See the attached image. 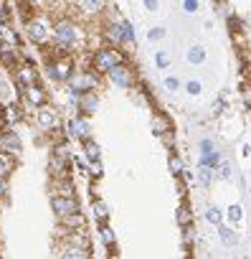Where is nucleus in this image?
Returning a JSON list of instances; mask_svg holds the SVG:
<instances>
[{
	"label": "nucleus",
	"instance_id": "f257e3e1",
	"mask_svg": "<svg viewBox=\"0 0 251 259\" xmlns=\"http://www.w3.org/2000/svg\"><path fill=\"white\" fill-rule=\"evenodd\" d=\"M51 33H54V41H56V49L59 54H69L74 46H76V38H79V28L74 21H59L51 26Z\"/></svg>",
	"mask_w": 251,
	"mask_h": 259
},
{
	"label": "nucleus",
	"instance_id": "f03ea898",
	"mask_svg": "<svg viewBox=\"0 0 251 259\" xmlns=\"http://www.w3.org/2000/svg\"><path fill=\"white\" fill-rule=\"evenodd\" d=\"M124 61V54L117 49V46H102V49H96L94 51V56H91V69L102 76V74H107L112 66H117V64H122Z\"/></svg>",
	"mask_w": 251,
	"mask_h": 259
},
{
	"label": "nucleus",
	"instance_id": "7ed1b4c3",
	"mask_svg": "<svg viewBox=\"0 0 251 259\" xmlns=\"http://www.w3.org/2000/svg\"><path fill=\"white\" fill-rule=\"evenodd\" d=\"M69 84V92H71V99L76 102L79 99V94L81 92H94V89H99V74L91 69H84V71H74V76L66 81Z\"/></svg>",
	"mask_w": 251,
	"mask_h": 259
},
{
	"label": "nucleus",
	"instance_id": "20e7f679",
	"mask_svg": "<svg viewBox=\"0 0 251 259\" xmlns=\"http://www.w3.org/2000/svg\"><path fill=\"white\" fill-rule=\"evenodd\" d=\"M69 170H71V155H69L66 145H56L48 158V173H51V178H66Z\"/></svg>",
	"mask_w": 251,
	"mask_h": 259
},
{
	"label": "nucleus",
	"instance_id": "39448f33",
	"mask_svg": "<svg viewBox=\"0 0 251 259\" xmlns=\"http://www.w3.org/2000/svg\"><path fill=\"white\" fill-rule=\"evenodd\" d=\"M46 71H48V76L54 79V81H59V84H66L71 76H74V61L66 56V54H61L59 59H54V61H48V66H46Z\"/></svg>",
	"mask_w": 251,
	"mask_h": 259
},
{
	"label": "nucleus",
	"instance_id": "423d86ee",
	"mask_svg": "<svg viewBox=\"0 0 251 259\" xmlns=\"http://www.w3.org/2000/svg\"><path fill=\"white\" fill-rule=\"evenodd\" d=\"M36 124L43 130V133H54V130L61 127V117L54 107L43 104V107H36Z\"/></svg>",
	"mask_w": 251,
	"mask_h": 259
},
{
	"label": "nucleus",
	"instance_id": "0eeeda50",
	"mask_svg": "<svg viewBox=\"0 0 251 259\" xmlns=\"http://www.w3.org/2000/svg\"><path fill=\"white\" fill-rule=\"evenodd\" d=\"M107 76H109L112 84H117V87H122V89H132V87H135V71L124 64V61L117 64V66H112V69L107 71Z\"/></svg>",
	"mask_w": 251,
	"mask_h": 259
},
{
	"label": "nucleus",
	"instance_id": "6e6552de",
	"mask_svg": "<svg viewBox=\"0 0 251 259\" xmlns=\"http://www.w3.org/2000/svg\"><path fill=\"white\" fill-rule=\"evenodd\" d=\"M66 133L71 140H79L84 143L89 135H91V124H89V114H79L74 119H69V127H66Z\"/></svg>",
	"mask_w": 251,
	"mask_h": 259
},
{
	"label": "nucleus",
	"instance_id": "1a4fd4ad",
	"mask_svg": "<svg viewBox=\"0 0 251 259\" xmlns=\"http://www.w3.org/2000/svg\"><path fill=\"white\" fill-rule=\"evenodd\" d=\"M26 33L33 44H46L48 41V33H51V26L46 18H31L26 23Z\"/></svg>",
	"mask_w": 251,
	"mask_h": 259
},
{
	"label": "nucleus",
	"instance_id": "9d476101",
	"mask_svg": "<svg viewBox=\"0 0 251 259\" xmlns=\"http://www.w3.org/2000/svg\"><path fill=\"white\" fill-rule=\"evenodd\" d=\"M23 92V99H26V104H31L33 109L36 107H43V104H48V92L36 81V84H28V87H23L21 89Z\"/></svg>",
	"mask_w": 251,
	"mask_h": 259
},
{
	"label": "nucleus",
	"instance_id": "9b49d317",
	"mask_svg": "<svg viewBox=\"0 0 251 259\" xmlns=\"http://www.w3.org/2000/svg\"><path fill=\"white\" fill-rule=\"evenodd\" d=\"M51 208H54V213H56V219H59V216L71 213V211H79V201H76V196H59V193H54Z\"/></svg>",
	"mask_w": 251,
	"mask_h": 259
},
{
	"label": "nucleus",
	"instance_id": "f8f14e48",
	"mask_svg": "<svg viewBox=\"0 0 251 259\" xmlns=\"http://www.w3.org/2000/svg\"><path fill=\"white\" fill-rule=\"evenodd\" d=\"M0 150H6L11 155H21V150H23V143H21L18 133H13L11 127H6L3 133H0Z\"/></svg>",
	"mask_w": 251,
	"mask_h": 259
},
{
	"label": "nucleus",
	"instance_id": "ddd939ff",
	"mask_svg": "<svg viewBox=\"0 0 251 259\" xmlns=\"http://www.w3.org/2000/svg\"><path fill=\"white\" fill-rule=\"evenodd\" d=\"M76 104H79V114H94L99 109V94L96 92H81Z\"/></svg>",
	"mask_w": 251,
	"mask_h": 259
},
{
	"label": "nucleus",
	"instance_id": "4468645a",
	"mask_svg": "<svg viewBox=\"0 0 251 259\" xmlns=\"http://www.w3.org/2000/svg\"><path fill=\"white\" fill-rule=\"evenodd\" d=\"M0 66L3 69H16L18 66V46H11L0 41Z\"/></svg>",
	"mask_w": 251,
	"mask_h": 259
},
{
	"label": "nucleus",
	"instance_id": "2eb2a0df",
	"mask_svg": "<svg viewBox=\"0 0 251 259\" xmlns=\"http://www.w3.org/2000/svg\"><path fill=\"white\" fill-rule=\"evenodd\" d=\"M38 81V71L31 66V64H26V66H16V84L23 89V87H28V84H36Z\"/></svg>",
	"mask_w": 251,
	"mask_h": 259
},
{
	"label": "nucleus",
	"instance_id": "dca6fc26",
	"mask_svg": "<svg viewBox=\"0 0 251 259\" xmlns=\"http://www.w3.org/2000/svg\"><path fill=\"white\" fill-rule=\"evenodd\" d=\"M59 224L64 231H71V229H84L86 226V216L81 211H71L66 216H59Z\"/></svg>",
	"mask_w": 251,
	"mask_h": 259
},
{
	"label": "nucleus",
	"instance_id": "f3484780",
	"mask_svg": "<svg viewBox=\"0 0 251 259\" xmlns=\"http://www.w3.org/2000/svg\"><path fill=\"white\" fill-rule=\"evenodd\" d=\"M66 244H74V246H81V249H89L91 251V239L84 229H71L66 231Z\"/></svg>",
	"mask_w": 251,
	"mask_h": 259
},
{
	"label": "nucleus",
	"instance_id": "a211bd4d",
	"mask_svg": "<svg viewBox=\"0 0 251 259\" xmlns=\"http://www.w3.org/2000/svg\"><path fill=\"white\" fill-rule=\"evenodd\" d=\"M23 112L16 107V104H0V119L6 122V127H13L16 122H21Z\"/></svg>",
	"mask_w": 251,
	"mask_h": 259
},
{
	"label": "nucleus",
	"instance_id": "6ab92c4d",
	"mask_svg": "<svg viewBox=\"0 0 251 259\" xmlns=\"http://www.w3.org/2000/svg\"><path fill=\"white\" fill-rule=\"evenodd\" d=\"M107 8V0H79V11L84 16H99Z\"/></svg>",
	"mask_w": 251,
	"mask_h": 259
},
{
	"label": "nucleus",
	"instance_id": "aec40b11",
	"mask_svg": "<svg viewBox=\"0 0 251 259\" xmlns=\"http://www.w3.org/2000/svg\"><path fill=\"white\" fill-rule=\"evenodd\" d=\"M104 38H107L112 46H124L122 26H119V23H107V26H104Z\"/></svg>",
	"mask_w": 251,
	"mask_h": 259
},
{
	"label": "nucleus",
	"instance_id": "412c9836",
	"mask_svg": "<svg viewBox=\"0 0 251 259\" xmlns=\"http://www.w3.org/2000/svg\"><path fill=\"white\" fill-rule=\"evenodd\" d=\"M61 259H89L91 251L89 249H81V246H74V244H66L61 251H59Z\"/></svg>",
	"mask_w": 251,
	"mask_h": 259
},
{
	"label": "nucleus",
	"instance_id": "4be33fe9",
	"mask_svg": "<svg viewBox=\"0 0 251 259\" xmlns=\"http://www.w3.org/2000/svg\"><path fill=\"white\" fill-rule=\"evenodd\" d=\"M13 170H16V155L0 150V178H11Z\"/></svg>",
	"mask_w": 251,
	"mask_h": 259
},
{
	"label": "nucleus",
	"instance_id": "5701e85b",
	"mask_svg": "<svg viewBox=\"0 0 251 259\" xmlns=\"http://www.w3.org/2000/svg\"><path fill=\"white\" fill-rule=\"evenodd\" d=\"M99 236H102V241H104L107 249H114V246H117V234H114V229H112L107 221L99 224Z\"/></svg>",
	"mask_w": 251,
	"mask_h": 259
},
{
	"label": "nucleus",
	"instance_id": "b1692460",
	"mask_svg": "<svg viewBox=\"0 0 251 259\" xmlns=\"http://www.w3.org/2000/svg\"><path fill=\"white\" fill-rule=\"evenodd\" d=\"M84 158H86V163L102 160V148H99L91 138H86V140H84Z\"/></svg>",
	"mask_w": 251,
	"mask_h": 259
},
{
	"label": "nucleus",
	"instance_id": "393cba45",
	"mask_svg": "<svg viewBox=\"0 0 251 259\" xmlns=\"http://www.w3.org/2000/svg\"><path fill=\"white\" fill-rule=\"evenodd\" d=\"M54 193H59V196H76L71 178L69 176L66 178H54Z\"/></svg>",
	"mask_w": 251,
	"mask_h": 259
},
{
	"label": "nucleus",
	"instance_id": "a878e982",
	"mask_svg": "<svg viewBox=\"0 0 251 259\" xmlns=\"http://www.w3.org/2000/svg\"><path fill=\"white\" fill-rule=\"evenodd\" d=\"M185 59H188V64H203L206 61V46H200V44H195V46H190L188 51H185Z\"/></svg>",
	"mask_w": 251,
	"mask_h": 259
},
{
	"label": "nucleus",
	"instance_id": "bb28decb",
	"mask_svg": "<svg viewBox=\"0 0 251 259\" xmlns=\"http://www.w3.org/2000/svg\"><path fill=\"white\" fill-rule=\"evenodd\" d=\"M153 133H155L158 138H163L165 133H170V119H168L165 114H155V117H153Z\"/></svg>",
	"mask_w": 251,
	"mask_h": 259
},
{
	"label": "nucleus",
	"instance_id": "cd10ccee",
	"mask_svg": "<svg viewBox=\"0 0 251 259\" xmlns=\"http://www.w3.org/2000/svg\"><path fill=\"white\" fill-rule=\"evenodd\" d=\"M218 236H221L223 246H236V241H238L236 231H233L231 226H223V224H218Z\"/></svg>",
	"mask_w": 251,
	"mask_h": 259
},
{
	"label": "nucleus",
	"instance_id": "c85d7f7f",
	"mask_svg": "<svg viewBox=\"0 0 251 259\" xmlns=\"http://www.w3.org/2000/svg\"><path fill=\"white\" fill-rule=\"evenodd\" d=\"M91 211H94V219L102 224V221H107L109 219V206L102 201V198H96L94 203H91Z\"/></svg>",
	"mask_w": 251,
	"mask_h": 259
},
{
	"label": "nucleus",
	"instance_id": "c756f323",
	"mask_svg": "<svg viewBox=\"0 0 251 259\" xmlns=\"http://www.w3.org/2000/svg\"><path fill=\"white\" fill-rule=\"evenodd\" d=\"M119 26H122V36H124V46H135V28H132V23L130 21H119Z\"/></svg>",
	"mask_w": 251,
	"mask_h": 259
},
{
	"label": "nucleus",
	"instance_id": "7c9ffc66",
	"mask_svg": "<svg viewBox=\"0 0 251 259\" xmlns=\"http://www.w3.org/2000/svg\"><path fill=\"white\" fill-rule=\"evenodd\" d=\"M175 221H178V226L188 229V226H190V221H193L190 208H188V206H180V208H178V213H175Z\"/></svg>",
	"mask_w": 251,
	"mask_h": 259
},
{
	"label": "nucleus",
	"instance_id": "2f4dec72",
	"mask_svg": "<svg viewBox=\"0 0 251 259\" xmlns=\"http://www.w3.org/2000/svg\"><path fill=\"white\" fill-rule=\"evenodd\" d=\"M185 94H188V97H200V94H203L200 79H188V81H185Z\"/></svg>",
	"mask_w": 251,
	"mask_h": 259
},
{
	"label": "nucleus",
	"instance_id": "473e14b6",
	"mask_svg": "<svg viewBox=\"0 0 251 259\" xmlns=\"http://www.w3.org/2000/svg\"><path fill=\"white\" fill-rule=\"evenodd\" d=\"M218 163H221V153L218 150H213V153H206V155H200V165H208V168H218Z\"/></svg>",
	"mask_w": 251,
	"mask_h": 259
},
{
	"label": "nucleus",
	"instance_id": "72a5a7b5",
	"mask_svg": "<svg viewBox=\"0 0 251 259\" xmlns=\"http://www.w3.org/2000/svg\"><path fill=\"white\" fill-rule=\"evenodd\" d=\"M168 168H170L173 176H183V173H185V165H183V158H180V155H170Z\"/></svg>",
	"mask_w": 251,
	"mask_h": 259
},
{
	"label": "nucleus",
	"instance_id": "f704fd0d",
	"mask_svg": "<svg viewBox=\"0 0 251 259\" xmlns=\"http://www.w3.org/2000/svg\"><path fill=\"white\" fill-rule=\"evenodd\" d=\"M203 216H206V221L213 224V226H218V224L223 221V213H221V208H216V206H208Z\"/></svg>",
	"mask_w": 251,
	"mask_h": 259
},
{
	"label": "nucleus",
	"instance_id": "c9c22d12",
	"mask_svg": "<svg viewBox=\"0 0 251 259\" xmlns=\"http://www.w3.org/2000/svg\"><path fill=\"white\" fill-rule=\"evenodd\" d=\"M213 178H216L213 168H208V165H200V186H203V188H208V186L213 183Z\"/></svg>",
	"mask_w": 251,
	"mask_h": 259
},
{
	"label": "nucleus",
	"instance_id": "e433bc0d",
	"mask_svg": "<svg viewBox=\"0 0 251 259\" xmlns=\"http://www.w3.org/2000/svg\"><path fill=\"white\" fill-rule=\"evenodd\" d=\"M155 64H158V69H170V54L165 49H160L155 54Z\"/></svg>",
	"mask_w": 251,
	"mask_h": 259
},
{
	"label": "nucleus",
	"instance_id": "4c0bfd02",
	"mask_svg": "<svg viewBox=\"0 0 251 259\" xmlns=\"http://www.w3.org/2000/svg\"><path fill=\"white\" fill-rule=\"evenodd\" d=\"M198 11H200V0H183V13L195 16Z\"/></svg>",
	"mask_w": 251,
	"mask_h": 259
},
{
	"label": "nucleus",
	"instance_id": "58836bf2",
	"mask_svg": "<svg viewBox=\"0 0 251 259\" xmlns=\"http://www.w3.org/2000/svg\"><path fill=\"white\" fill-rule=\"evenodd\" d=\"M165 33H168V31H165L163 26H153V28L147 31V41H163Z\"/></svg>",
	"mask_w": 251,
	"mask_h": 259
},
{
	"label": "nucleus",
	"instance_id": "ea45409f",
	"mask_svg": "<svg viewBox=\"0 0 251 259\" xmlns=\"http://www.w3.org/2000/svg\"><path fill=\"white\" fill-rule=\"evenodd\" d=\"M86 173H89L91 178H102V176H104L102 160H94V163H89V165H86Z\"/></svg>",
	"mask_w": 251,
	"mask_h": 259
},
{
	"label": "nucleus",
	"instance_id": "a19ab883",
	"mask_svg": "<svg viewBox=\"0 0 251 259\" xmlns=\"http://www.w3.org/2000/svg\"><path fill=\"white\" fill-rule=\"evenodd\" d=\"M216 170H218V178H221V181H231V178H233V170H231L228 163H218Z\"/></svg>",
	"mask_w": 251,
	"mask_h": 259
},
{
	"label": "nucleus",
	"instance_id": "79ce46f5",
	"mask_svg": "<svg viewBox=\"0 0 251 259\" xmlns=\"http://www.w3.org/2000/svg\"><path fill=\"white\" fill-rule=\"evenodd\" d=\"M241 219H243V211H241L238 203H233V206L228 208V221H231V224H238Z\"/></svg>",
	"mask_w": 251,
	"mask_h": 259
},
{
	"label": "nucleus",
	"instance_id": "37998d69",
	"mask_svg": "<svg viewBox=\"0 0 251 259\" xmlns=\"http://www.w3.org/2000/svg\"><path fill=\"white\" fill-rule=\"evenodd\" d=\"M163 89H165V92H178V89H180V79H178V76H168V79L163 81Z\"/></svg>",
	"mask_w": 251,
	"mask_h": 259
},
{
	"label": "nucleus",
	"instance_id": "c03bdc74",
	"mask_svg": "<svg viewBox=\"0 0 251 259\" xmlns=\"http://www.w3.org/2000/svg\"><path fill=\"white\" fill-rule=\"evenodd\" d=\"M142 8L147 13H158L160 11V0H142Z\"/></svg>",
	"mask_w": 251,
	"mask_h": 259
},
{
	"label": "nucleus",
	"instance_id": "a18cd8bd",
	"mask_svg": "<svg viewBox=\"0 0 251 259\" xmlns=\"http://www.w3.org/2000/svg\"><path fill=\"white\" fill-rule=\"evenodd\" d=\"M8 18H11V8L0 0V23H8Z\"/></svg>",
	"mask_w": 251,
	"mask_h": 259
},
{
	"label": "nucleus",
	"instance_id": "49530a36",
	"mask_svg": "<svg viewBox=\"0 0 251 259\" xmlns=\"http://www.w3.org/2000/svg\"><path fill=\"white\" fill-rule=\"evenodd\" d=\"M8 191H11V186H8V178H0V201H3V198L8 196Z\"/></svg>",
	"mask_w": 251,
	"mask_h": 259
},
{
	"label": "nucleus",
	"instance_id": "de8ad7c7",
	"mask_svg": "<svg viewBox=\"0 0 251 259\" xmlns=\"http://www.w3.org/2000/svg\"><path fill=\"white\" fill-rule=\"evenodd\" d=\"M216 148H213V143L211 140H200V155H206V153H213Z\"/></svg>",
	"mask_w": 251,
	"mask_h": 259
},
{
	"label": "nucleus",
	"instance_id": "09e8293b",
	"mask_svg": "<svg viewBox=\"0 0 251 259\" xmlns=\"http://www.w3.org/2000/svg\"><path fill=\"white\" fill-rule=\"evenodd\" d=\"M241 97H243V104H246V107H251V87H243Z\"/></svg>",
	"mask_w": 251,
	"mask_h": 259
},
{
	"label": "nucleus",
	"instance_id": "8fccbe9b",
	"mask_svg": "<svg viewBox=\"0 0 251 259\" xmlns=\"http://www.w3.org/2000/svg\"><path fill=\"white\" fill-rule=\"evenodd\" d=\"M193 239H195V234H193V229H190V231H185V236H183V241H185V244H193Z\"/></svg>",
	"mask_w": 251,
	"mask_h": 259
},
{
	"label": "nucleus",
	"instance_id": "3c124183",
	"mask_svg": "<svg viewBox=\"0 0 251 259\" xmlns=\"http://www.w3.org/2000/svg\"><path fill=\"white\" fill-rule=\"evenodd\" d=\"M248 193H251V188H248Z\"/></svg>",
	"mask_w": 251,
	"mask_h": 259
},
{
	"label": "nucleus",
	"instance_id": "603ef678",
	"mask_svg": "<svg viewBox=\"0 0 251 259\" xmlns=\"http://www.w3.org/2000/svg\"><path fill=\"white\" fill-rule=\"evenodd\" d=\"M0 256H3V254H0Z\"/></svg>",
	"mask_w": 251,
	"mask_h": 259
},
{
	"label": "nucleus",
	"instance_id": "864d4df0",
	"mask_svg": "<svg viewBox=\"0 0 251 259\" xmlns=\"http://www.w3.org/2000/svg\"><path fill=\"white\" fill-rule=\"evenodd\" d=\"M248 109H251V107H248Z\"/></svg>",
	"mask_w": 251,
	"mask_h": 259
}]
</instances>
